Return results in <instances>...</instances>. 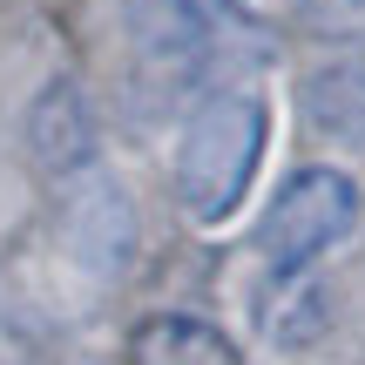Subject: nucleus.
Wrapping results in <instances>:
<instances>
[{
    "instance_id": "nucleus-4",
    "label": "nucleus",
    "mask_w": 365,
    "mask_h": 365,
    "mask_svg": "<svg viewBox=\"0 0 365 365\" xmlns=\"http://www.w3.org/2000/svg\"><path fill=\"white\" fill-rule=\"evenodd\" d=\"M129 365H244V359H237V345L210 318L156 312L129 331Z\"/></svg>"
},
{
    "instance_id": "nucleus-5",
    "label": "nucleus",
    "mask_w": 365,
    "mask_h": 365,
    "mask_svg": "<svg viewBox=\"0 0 365 365\" xmlns=\"http://www.w3.org/2000/svg\"><path fill=\"white\" fill-rule=\"evenodd\" d=\"M304 115L325 135L365 143V54H339V61L304 75Z\"/></svg>"
},
{
    "instance_id": "nucleus-7",
    "label": "nucleus",
    "mask_w": 365,
    "mask_h": 365,
    "mask_svg": "<svg viewBox=\"0 0 365 365\" xmlns=\"http://www.w3.org/2000/svg\"><path fill=\"white\" fill-rule=\"evenodd\" d=\"M68 230H75V250H88L95 271H122V257H129V196L115 190V182H95V190L75 196V210H68Z\"/></svg>"
},
{
    "instance_id": "nucleus-9",
    "label": "nucleus",
    "mask_w": 365,
    "mask_h": 365,
    "mask_svg": "<svg viewBox=\"0 0 365 365\" xmlns=\"http://www.w3.org/2000/svg\"><path fill=\"white\" fill-rule=\"evenodd\" d=\"M298 14L325 41H365V0H298Z\"/></svg>"
},
{
    "instance_id": "nucleus-10",
    "label": "nucleus",
    "mask_w": 365,
    "mask_h": 365,
    "mask_svg": "<svg viewBox=\"0 0 365 365\" xmlns=\"http://www.w3.org/2000/svg\"><path fill=\"white\" fill-rule=\"evenodd\" d=\"M230 7H237V14H264L271 0H230Z\"/></svg>"
},
{
    "instance_id": "nucleus-3",
    "label": "nucleus",
    "mask_w": 365,
    "mask_h": 365,
    "mask_svg": "<svg viewBox=\"0 0 365 365\" xmlns=\"http://www.w3.org/2000/svg\"><path fill=\"white\" fill-rule=\"evenodd\" d=\"M95 108L88 95L75 88V81H48V88L34 95V108H27V149H34V163L48 176H81L95 163Z\"/></svg>"
},
{
    "instance_id": "nucleus-1",
    "label": "nucleus",
    "mask_w": 365,
    "mask_h": 365,
    "mask_svg": "<svg viewBox=\"0 0 365 365\" xmlns=\"http://www.w3.org/2000/svg\"><path fill=\"white\" fill-rule=\"evenodd\" d=\"M264 129H271L264 102L244 88L210 95L190 115V129L176 143V196L196 223H223L244 203L250 176H257V156H264Z\"/></svg>"
},
{
    "instance_id": "nucleus-8",
    "label": "nucleus",
    "mask_w": 365,
    "mask_h": 365,
    "mask_svg": "<svg viewBox=\"0 0 365 365\" xmlns=\"http://www.w3.org/2000/svg\"><path fill=\"white\" fill-rule=\"evenodd\" d=\"M325 318H331V304H325V291H318L304 271H277V284L264 291V304H257L264 339H271V345H284V352L312 345L318 331H325Z\"/></svg>"
},
{
    "instance_id": "nucleus-2",
    "label": "nucleus",
    "mask_w": 365,
    "mask_h": 365,
    "mask_svg": "<svg viewBox=\"0 0 365 365\" xmlns=\"http://www.w3.org/2000/svg\"><path fill=\"white\" fill-rule=\"evenodd\" d=\"M359 223V182L345 170H298L284 190L271 196L257 223V250L271 257V271H312L331 244H345Z\"/></svg>"
},
{
    "instance_id": "nucleus-6",
    "label": "nucleus",
    "mask_w": 365,
    "mask_h": 365,
    "mask_svg": "<svg viewBox=\"0 0 365 365\" xmlns=\"http://www.w3.org/2000/svg\"><path fill=\"white\" fill-rule=\"evenodd\" d=\"M135 21H143V54L156 68H170V81H182V75L203 68L210 34H203V14H196L190 0H143Z\"/></svg>"
}]
</instances>
